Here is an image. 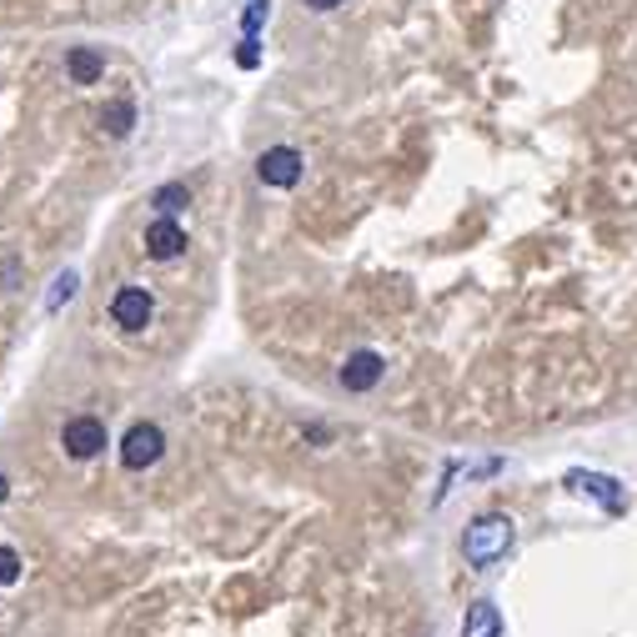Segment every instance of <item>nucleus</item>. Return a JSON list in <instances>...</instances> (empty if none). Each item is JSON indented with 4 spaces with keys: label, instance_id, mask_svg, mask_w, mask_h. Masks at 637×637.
I'll return each mask as SVG.
<instances>
[{
    "label": "nucleus",
    "instance_id": "ddd939ff",
    "mask_svg": "<svg viewBox=\"0 0 637 637\" xmlns=\"http://www.w3.org/2000/svg\"><path fill=\"white\" fill-rule=\"evenodd\" d=\"M15 577H21V552L0 542V587H11Z\"/></svg>",
    "mask_w": 637,
    "mask_h": 637
},
{
    "label": "nucleus",
    "instance_id": "20e7f679",
    "mask_svg": "<svg viewBox=\"0 0 637 637\" xmlns=\"http://www.w3.org/2000/svg\"><path fill=\"white\" fill-rule=\"evenodd\" d=\"M302 171H306V161H302V152H296V146H271V152L257 156L261 186H276V191H292V186L302 181Z\"/></svg>",
    "mask_w": 637,
    "mask_h": 637
},
{
    "label": "nucleus",
    "instance_id": "2eb2a0df",
    "mask_svg": "<svg viewBox=\"0 0 637 637\" xmlns=\"http://www.w3.org/2000/svg\"><path fill=\"white\" fill-rule=\"evenodd\" d=\"M237 61H241V65H247V71H251V65H257V61H261V51H257V35H247V41H241Z\"/></svg>",
    "mask_w": 637,
    "mask_h": 637
},
{
    "label": "nucleus",
    "instance_id": "f8f14e48",
    "mask_svg": "<svg viewBox=\"0 0 637 637\" xmlns=\"http://www.w3.org/2000/svg\"><path fill=\"white\" fill-rule=\"evenodd\" d=\"M152 206L161 211V217H171V211H181V206H191V191H186L181 181H171V186H161V191L152 196Z\"/></svg>",
    "mask_w": 637,
    "mask_h": 637
},
{
    "label": "nucleus",
    "instance_id": "9b49d317",
    "mask_svg": "<svg viewBox=\"0 0 637 637\" xmlns=\"http://www.w3.org/2000/svg\"><path fill=\"white\" fill-rule=\"evenodd\" d=\"M101 126H106V136H130V126H136V106H130V101H111V106L101 111Z\"/></svg>",
    "mask_w": 637,
    "mask_h": 637
},
{
    "label": "nucleus",
    "instance_id": "0eeeda50",
    "mask_svg": "<svg viewBox=\"0 0 637 637\" xmlns=\"http://www.w3.org/2000/svg\"><path fill=\"white\" fill-rule=\"evenodd\" d=\"M186 251V227L176 217H156L146 227V257L152 261H176Z\"/></svg>",
    "mask_w": 637,
    "mask_h": 637
},
{
    "label": "nucleus",
    "instance_id": "f257e3e1",
    "mask_svg": "<svg viewBox=\"0 0 637 637\" xmlns=\"http://www.w3.org/2000/svg\"><path fill=\"white\" fill-rule=\"evenodd\" d=\"M512 518H502V512H477L472 522L462 528V557L472 562V567H492V562H502L512 552Z\"/></svg>",
    "mask_w": 637,
    "mask_h": 637
},
{
    "label": "nucleus",
    "instance_id": "7ed1b4c3",
    "mask_svg": "<svg viewBox=\"0 0 637 637\" xmlns=\"http://www.w3.org/2000/svg\"><path fill=\"white\" fill-rule=\"evenodd\" d=\"M166 452V432L156 427V421H136L126 432V442H121V467L126 472H146V467H156Z\"/></svg>",
    "mask_w": 637,
    "mask_h": 637
},
{
    "label": "nucleus",
    "instance_id": "9d476101",
    "mask_svg": "<svg viewBox=\"0 0 637 637\" xmlns=\"http://www.w3.org/2000/svg\"><path fill=\"white\" fill-rule=\"evenodd\" d=\"M462 637H502V613H498V603L477 597V603L467 607V617H462Z\"/></svg>",
    "mask_w": 637,
    "mask_h": 637
},
{
    "label": "nucleus",
    "instance_id": "dca6fc26",
    "mask_svg": "<svg viewBox=\"0 0 637 637\" xmlns=\"http://www.w3.org/2000/svg\"><path fill=\"white\" fill-rule=\"evenodd\" d=\"M71 292H76V276L65 271V276H61V281H55V286H51V302H61V296H71Z\"/></svg>",
    "mask_w": 637,
    "mask_h": 637
},
{
    "label": "nucleus",
    "instance_id": "39448f33",
    "mask_svg": "<svg viewBox=\"0 0 637 637\" xmlns=\"http://www.w3.org/2000/svg\"><path fill=\"white\" fill-rule=\"evenodd\" d=\"M156 316V296L146 292V286H121L116 296H111V322L121 326V332H146Z\"/></svg>",
    "mask_w": 637,
    "mask_h": 637
},
{
    "label": "nucleus",
    "instance_id": "f03ea898",
    "mask_svg": "<svg viewBox=\"0 0 637 637\" xmlns=\"http://www.w3.org/2000/svg\"><path fill=\"white\" fill-rule=\"evenodd\" d=\"M562 487H567L573 498L597 502V508H603V512H613V518H623V512H627V487L617 482V477L593 472V467H573V472L562 477Z\"/></svg>",
    "mask_w": 637,
    "mask_h": 637
},
{
    "label": "nucleus",
    "instance_id": "1a4fd4ad",
    "mask_svg": "<svg viewBox=\"0 0 637 637\" xmlns=\"http://www.w3.org/2000/svg\"><path fill=\"white\" fill-rule=\"evenodd\" d=\"M65 76L76 81V86H96L106 76V55L91 51V45H76V51H65Z\"/></svg>",
    "mask_w": 637,
    "mask_h": 637
},
{
    "label": "nucleus",
    "instance_id": "6e6552de",
    "mask_svg": "<svg viewBox=\"0 0 637 637\" xmlns=\"http://www.w3.org/2000/svg\"><path fill=\"white\" fill-rule=\"evenodd\" d=\"M382 372H387V362H382L372 346H362V352H352V357L342 362V387L346 391H372L382 382Z\"/></svg>",
    "mask_w": 637,
    "mask_h": 637
},
{
    "label": "nucleus",
    "instance_id": "a211bd4d",
    "mask_svg": "<svg viewBox=\"0 0 637 637\" xmlns=\"http://www.w3.org/2000/svg\"><path fill=\"white\" fill-rule=\"evenodd\" d=\"M6 498H11V482H6V477H0V508H6Z\"/></svg>",
    "mask_w": 637,
    "mask_h": 637
},
{
    "label": "nucleus",
    "instance_id": "f3484780",
    "mask_svg": "<svg viewBox=\"0 0 637 637\" xmlns=\"http://www.w3.org/2000/svg\"><path fill=\"white\" fill-rule=\"evenodd\" d=\"M312 11H336V6H346V0H306Z\"/></svg>",
    "mask_w": 637,
    "mask_h": 637
},
{
    "label": "nucleus",
    "instance_id": "423d86ee",
    "mask_svg": "<svg viewBox=\"0 0 637 637\" xmlns=\"http://www.w3.org/2000/svg\"><path fill=\"white\" fill-rule=\"evenodd\" d=\"M61 447H65V457H76V462L101 457L106 452V421L101 417H71L61 427Z\"/></svg>",
    "mask_w": 637,
    "mask_h": 637
},
{
    "label": "nucleus",
    "instance_id": "4468645a",
    "mask_svg": "<svg viewBox=\"0 0 637 637\" xmlns=\"http://www.w3.org/2000/svg\"><path fill=\"white\" fill-rule=\"evenodd\" d=\"M267 15H271V0H251V6H247V15H241V31H247V35H257Z\"/></svg>",
    "mask_w": 637,
    "mask_h": 637
}]
</instances>
